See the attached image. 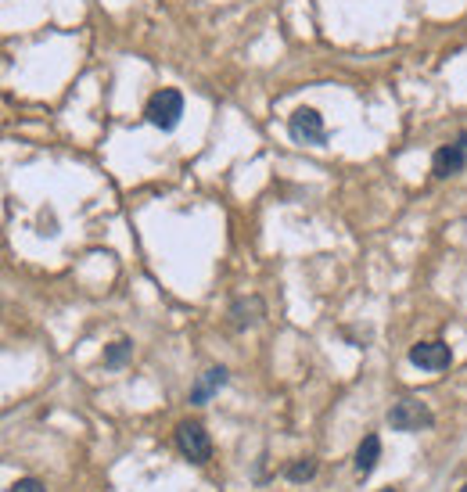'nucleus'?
<instances>
[{"label":"nucleus","instance_id":"nucleus-1","mask_svg":"<svg viewBox=\"0 0 467 492\" xmlns=\"http://www.w3.org/2000/svg\"><path fill=\"white\" fill-rule=\"evenodd\" d=\"M144 115H148V123L151 126H158V130H176L180 126V119H183V94L180 90H173V87H162L158 94H151V101H148V108H144Z\"/></svg>","mask_w":467,"mask_h":492},{"label":"nucleus","instance_id":"nucleus-2","mask_svg":"<svg viewBox=\"0 0 467 492\" xmlns=\"http://www.w3.org/2000/svg\"><path fill=\"white\" fill-rule=\"evenodd\" d=\"M176 449H180L191 463H208V456H212V438H208V431H205L198 420H183V424L176 428Z\"/></svg>","mask_w":467,"mask_h":492},{"label":"nucleus","instance_id":"nucleus-3","mask_svg":"<svg viewBox=\"0 0 467 492\" xmlns=\"http://www.w3.org/2000/svg\"><path fill=\"white\" fill-rule=\"evenodd\" d=\"M388 424L395 431H420V428H431L435 417L431 410L420 403V399H399L392 410H388Z\"/></svg>","mask_w":467,"mask_h":492},{"label":"nucleus","instance_id":"nucleus-4","mask_svg":"<svg viewBox=\"0 0 467 492\" xmlns=\"http://www.w3.org/2000/svg\"><path fill=\"white\" fill-rule=\"evenodd\" d=\"M288 133H292V140H299V144H324V140H327L324 115H320L317 108H295L292 119H288Z\"/></svg>","mask_w":467,"mask_h":492},{"label":"nucleus","instance_id":"nucleus-5","mask_svg":"<svg viewBox=\"0 0 467 492\" xmlns=\"http://www.w3.org/2000/svg\"><path fill=\"white\" fill-rule=\"evenodd\" d=\"M463 165H467V133H460V137H456V144L438 148V151H435V158H431V173H435L438 180L456 176Z\"/></svg>","mask_w":467,"mask_h":492},{"label":"nucleus","instance_id":"nucleus-6","mask_svg":"<svg viewBox=\"0 0 467 492\" xmlns=\"http://www.w3.org/2000/svg\"><path fill=\"white\" fill-rule=\"evenodd\" d=\"M410 363L420 370H446L453 363V352L446 342H420L410 349Z\"/></svg>","mask_w":467,"mask_h":492},{"label":"nucleus","instance_id":"nucleus-7","mask_svg":"<svg viewBox=\"0 0 467 492\" xmlns=\"http://www.w3.org/2000/svg\"><path fill=\"white\" fill-rule=\"evenodd\" d=\"M230 327L234 331H249V327H256L263 317H267V306H263V299L259 295H252V299H238L230 306Z\"/></svg>","mask_w":467,"mask_h":492},{"label":"nucleus","instance_id":"nucleus-8","mask_svg":"<svg viewBox=\"0 0 467 492\" xmlns=\"http://www.w3.org/2000/svg\"><path fill=\"white\" fill-rule=\"evenodd\" d=\"M226 377H230V374H226V367H212V370H205V374H201V381L191 388V403H194V406H205V403H208V395H212L216 388H223V385H226Z\"/></svg>","mask_w":467,"mask_h":492},{"label":"nucleus","instance_id":"nucleus-9","mask_svg":"<svg viewBox=\"0 0 467 492\" xmlns=\"http://www.w3.org/2000/svg\"><path fill=\"white\" fill-rule=\"evenodd\" d=\"M378 460H381V438H378V435H367V438L360 442V449H356V471L367 478V474L378 467Z\"/></svg>","mask_w":467,"mask_h":492},{"label":"nucleus","instance_id":"nucleus-10","mask_svg":"<svg viewBox=\"0 0 467 492\" xmlns=\"http://www.w3.org/2000/svg\"><path fill=\"white\" fill-rule=\"evenodd\" d=\"M130 356H133V342L123 338V342H115V345L105 349V367H123Z\"/></svg>","mask_w":467,"mask_h":492},{"label":"nucleus","instance_id":"nucleus-11","mask_svg":"<svg viewBox=\"0 0 467 492\" xmlns=\"http://www.w3.org/2000/svg\"><path fill=\"white\" fill-rule=\"evenodd\" d=\"M284 474H288V481H310V478L317 474V460H310V456H306V460H295Z\"/></svg>","mask_w":467,"mask_h":492},{"label":"nucleus","instance_id":"nucleus-12","mask_svg":"<svg viewBox=\"0 0 467 492\" xmlns=\"http://www.w3.org/2000/svg\"><path fill=\"white\" fill-rule=\"evenodd\" d=\"M12 492H47V488H44L37 478H19V481L12 485Z\"/></svg>","mask_w":467,"mask_h":492},{"label":"nucleus","instance_id":"nucleus-13","mask_svg":"<svg viewBox=\"0 0 467 492\" xmlns=\"http://www.w3.org/2000/svg\"><path fill=\"white\" fill-rule=\"evenodd\" d=\"M378 492H403V488H378Z\"/></svg>","mask_w":467,"mask_h":492},{"label":"nucleus","instance_id":"nucleus-14","mask_svg":"<svg viewBox=\"0 0 467 492\" xmlns=\"http://www.w3.org/2000/svg\"><path fill=\"white\" fill-rule=\"evenodd\" d=\"M460 492H467V485H463V488H460Z\"/></svg>","mask_w":467,"mask_h":492}]
</instances>
